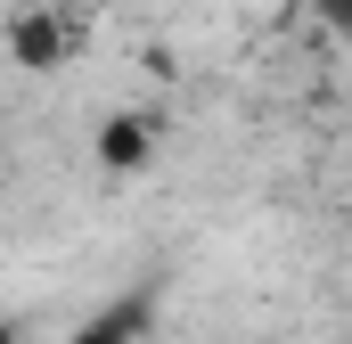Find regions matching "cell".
<instances>
[{
    "instance_id": "1",
    "label": "cell",
    "mask_w": 352,
    "mask_h": 344,
    "mask_svg": "<svg viewBox=\"0 0 352 344\" xmlns=\"http://www.w3.org/2000/svg\"><path fill=\"white\" fill-rule=\"evenodd\" d=\"M8 50L25 58V66H58L74 41H66V25L58 17H16V33H8Z\"/></svg>"
},
{
    "instance_id": "2",
    "label": "cell",
    "mask_w": 352,
    "mask_h": 344,
    "mask_svg": "<svg viewBox=\"0 0 352 344\" xmlns=\"http://www.w3.org/2000/svg\"><path fill=\"white\" fill-rule=\"evenodd\" d=\"M148 140H156V123H140V115H131V123H107V131H98V156H107L115 172H131L140 156H148Z\"/></svg>"
},
{
    "instance_id": "3",
    "label": "cell",
    "mask_w": 352,
    "mask_h": 344,
    "mask_svg": "<svg viewBox=\"0 0 352 344\" xmlns=\"http://www.w3.org/2000/svg\"><path fill=\"white\" fill-rule=\"evenodd\" d=\"M140 336V303H115V312H98L82 336H66V344H131Z\"/></svg>"
},
{
    "instance_id": "4",
    "label": "cell",
    "mask_w": 352,
    "mask_h": 344,
    "mask_svg": "<svg viewBox=\"0 0 352 344\" xmlns=\"http://www.w3.org/2000/svg\"><path fill=\"white\" fill-rule=\"evenodd\" d=\"M311 17H320L328 33H352V0H311Z\"/></svg>"
},
{
    "instance_id": "5",
    "label": "cell",
    "mask_w": 352,
    "mask_h": 344,
    "mask_svg": "<svg viewBox=\"0 0 352 344\" xmlns=\"http://www.w3.org/2000/svg\"><path fill=\"white\" fill-rule=\"evenodd\" d=\"M0 344H16V328H8V320H0Z\"/></svg>"
}]
</instances>
